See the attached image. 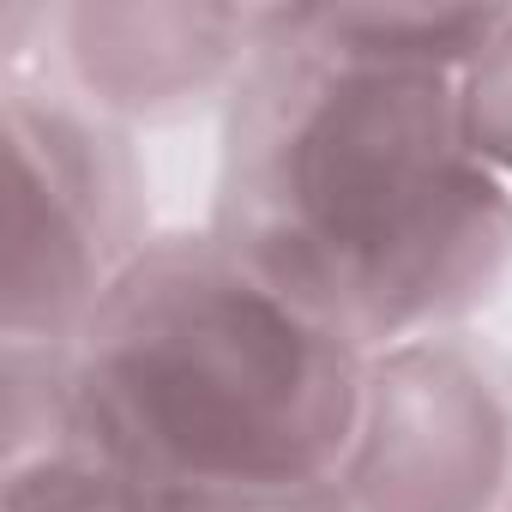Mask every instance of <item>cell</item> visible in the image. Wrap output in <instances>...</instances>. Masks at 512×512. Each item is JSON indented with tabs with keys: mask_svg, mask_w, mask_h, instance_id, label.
<instances>
[{
	"mask_svg": "<svg viewBox=\"0 0 512 512\" xmlns=\"http://www.w3.org/2000/svg\"><path fill=\"white\" fill-rule=\"evenodd\" d=\"M0 512H181V506L169 488H157L73 440H49L43 452L7 458Z\"/></svg>",
	"mask_w": 512,
	"mask_h": 512,
	"instance_id": "obj_6",
	"label": "cell"
},
{
	"mask_svg": "<svg viewBox=\"0 0 512 512\" xmlns=\"http://www.w3.org/2000/svg\"><path fill=\"white\" fill-rule=\"evenodd\" d=\"M458 109L470 151L512 187V7H500L488 43L458 73Z\"/></svg>",
	"mask_w": 512,
	"mask_h": 512,
	"instance_id": "obj_7",
	"label": "cell"
},
{
	"mask_svg": "<svg viewBox=\"0 0 512 512\" xmlns=\"http://www.w3.org/2000/svg\"><path fill=\"white\" fill-rule=\"evenodd\" d=\"M266 7H61L43 13L67 85L115 127L187 121L205 103H229Z\"/></svg>",
	"mask_w": 512,
	"mask_h": 512,
	"instance_id": "obj_5",
	"label": "cell"
},
{
	"mask_svg": "<svg viewBox=\"0 0 512 512\" xmlns=\"http://www.w3.org/2000/svg\"><path fill=\"white\" fill-rule=\"evenodd\" d=\"M356 512H512V356L464 326L368 356Z\"/></svg>",
	"mask_w": 512,
	"mask_h": 512,
	"instance_id": "obj_4",
	"label": "cell"
},
{
	"mask_svg": "<svg viewBox=\"0 0 512 512\" xmlns=\"http://www.w3.org/2000/svg\"><path fill=\"white\" fill-rule=\"evenodd\" d=\"M362 392L356 344L211 229H169L67 344L55 440L163 488L344 482Z\"/></svg>",
	"mask_w": 512,
	"mask_h": 512,
	"instance_id": "obj_2",
	"label": "cell"
},
{
	"mask_svg": "<svg viewBox=\"0 0 512 512\" xmlns=\"http://www.w3.org/2000/svg\"><path fill=\"white\" fill-rule=\"evenodd\" d=\"M500 7H266L229 103L211 235L380 356L464 326L512 272V187L470 151L458 73Z\"/></svg>",
	"mask_w": 512,
	"mask_h": 512,
	"instance_id": "obj_1",
	"label": "cell"
},
{
	"mask_svg": "<svg viewBox=\"0 0 512 512\" xmlns=\"http://www.w3.org/2000/svg\"><path fill=\"white\" fill-rule=\"evenodd\" d=\"M7 278L0 344L67 350L157 241L145 163L109 115L7 67Z\"/></svg>",
	"mask_w": 512,
	"mask_h": 512,
	"instance_id": "obj_3",
	"label": "cell"
},
{
	"mask_svg": "<svg viewBox=\"0 0 512 512\" xmlns=\"http://www.w3.org/2000/svg\"><path fill=\"white\" fill-rule=\"evenodd\" d=\"M163 488V482H157ZM181 512H356L344 482H284V488H169Z\"/></svg>",
	"mask_w": 512,
	"mask_h": 512,
	"instance_id": "obj_8",
	"label": "cell"
}]
</instances>
